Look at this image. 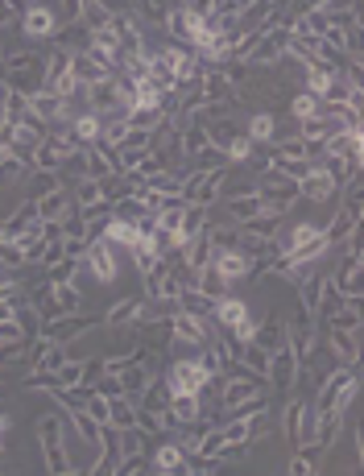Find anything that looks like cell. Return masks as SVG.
I'll list each match as a JSON object with an SVG mask.
<instances>
[{
  "label": "cell",
  "instance_id": "obj_1",
  "mask_svg": "<svg viewBox=\"0 0 364 476\" xmlns=\"http://www.w3.org/2000/svg\"><path fill=\"white\" fill-rule=\"evenodd\" d=\"M356 389H360V381H356L352 364H331L327 373L318 377L315 410H343L348 414V406L356 402Z\"/></svg>",
  "mask_w": 364,
  "mask_h": 476
},
{
  "label": "cell",
  "instance_id": "obj_2",
  "mask_svg": "<svg viewBox=\"0 0 364 476\" xmlns=\"http://www.w3.org/2000/svg\"><path fill=\"white\" fill-rule=\"evenodd\" d=\"M4 88L21 91V96H34L37 88H46V54H34V50L4 54Z\"/></svg>",
  "mask_w": 364,
  "mask_h": 476
},
{
  "label": "cell",
  "instance_id": "obj_3",
  "mask_svg": "<svg viewBox=\"0 0 364 476\" xmlns=\"http://www.w3.org/2000/svg\"><path fill=\"white\" fill-rule=\"evenodd\" d=\"M62 431H67V419H58V414H42L37 419V447H42V464L46 472H75V464H70L67 455V443H62Z\"/></svg>",
  "mask_w": 364,
  "mask_h": 476
},
{
  "label": "cell",
  "instance_id": "obj_4",
  "mask_svg": "<svg viewBox=\"0 0 364 476\" xmlns=\"http://www.w3.org/2000/svg\"><path fill=\"white\" fill-rule=\"evenodd\" d=\"M79 270H83V273H91V282L112 286L116 278H120V261H116V249L108 245V240L95 237V240H87V253H83Z\"/></svg>",
  "mask_w": 364,
  "mask_h": 476
},
{
  "label": "cell",
  "instance_id": "obj_5",
  "mask_svg": "<svg viewBox=\"0 0 364 476\" xmlns=\"http://www.w3.org/2000/svg\"><path fill=\"white\" fill-rule=\"evenodd\" d=\"M103 315H83V311H75V315H54V319H46L42 331L37 336H46L50 344H75L87 328H100Z\"/></svg>",
  "mask_w": 364,
  "mask_h": 476
},
{
  "label": "cell",
  "instance_id": "obj_6",
  "mask_svg": "<svg viewBox=\"0 0 364 476\" xmlns=\"http://www.w3.org/2000/svg\"><path fill=\"white\" fill-rule=\"evenodd\" d=\"M161 29H166V38H170V42L191 46V50H194V46L203 42V34H207V17H199V13H191V9H182V4H174Z\"/></svg>",
  "mask_w": 364,
  "mask_h": 476
},
{
  "label": "cell",
  "instance_id": "obj_7",
  "mask_svg": "<svg viewBox=\"0 0 364 476\" xmlns=\"http://www.w3.org/2000/svg\"><path fill=\"white\" fill-rule=\"evenodd\" d=\"M294 195L302 199V204H331V199L340 195V182L331 179V171H327V166H318V162H310V171L294 182Z\"/></svg>",
  "mask_w": 364,
  "mask_h": 476
},
{
  "label": "cell",
  "instance_id": "obj_8",
  "mask_svg": "<svg viewBox=\"0 0 364 476\" xmlns=\"http://www.w3.org/2000/svg\"><path fill=\"white\" fill-rule=\"evenodd\" d=\"M207 369L194 356H178V361H170V373H166V386H170V394H203L207 389Z\"/></svg>",
  "mask_w": 364,
  "mask_h": 476
},
{
  "label": "cell",
  "instance_id": "obj_9",
  "mask_svg": "<svg viewBox=\"0 0 364 476\" xmlns=\"http://www.w3.org/2000/svg\"><path fill=\"white\" fill-rule=\"evenodd\" d=\"M298 356L290 352V344H282V348L269 352V369H265V386H273L277 394H290V389L298 386Z\"/></svg>",
  "mask_w": 364,
  "mask_h": 476
},
{
  "label": "cell",
  "instance_id": "obj_10",
  "mask_svg": "<svg viewBox=\"0 0 364 476\" xmlns=\"http://www.w3.org/2000/svg\"><path fill=\"white\" fill-rule=\"evenodd\" d=\"M170 340L186 344V348H203L207 340H211V319L203 315H191V311H174L170 315Z\"/></svg>",
  "mask_w": 364,
  "mask_h": 476
},
{
  "label": "cell",
  "instance_id": "obj_11",
  "mask_svg": "<svg viewBox=\"0 0 364 476\" xmlns=\"http://www.w3.org/2000/svg\"><path fill=\"white\" fill-rule=\"evenodd\" d=\"M282 435H285V443L290 447H298V443H307L310 435H315V406L310 402H290L285 406V414H282Z\"/></svg>",
  "mask_w": 364,
  "mask_h": 476
},
{
  "label": "cell",
  "instance_id": "obj_12",
  "mask_svg": "<svg viewBox=\"0 0 364 476\" xmlns=\"http://www.w3.org/2000/svg\"><path fill=\"white\" fill-rule=\"evenodd\" d=\"M21 34L34 38V42H46V38L58 34V17L46 0H34L29 9H21Z\"/></svg>",
  "mask_w": 364,
  "mask_h": 476
},
{
  "label": "cell",
  "instance_id": "obj_13",
  "mask_svg": "<svg viewBox=\"0 0 364 476\" xmlns=\"http://www.w3.org/2000/svg\"><path fill=\"white\" fill-rule=\"evenodd\" d=\"M29 116H37L46 129H54L58 121H67L70 116V104L58 96V91H50V88H37L34 96H29Z\"/></svg>",
  "mask_w": 364,
  "mask_h": 476
},
{
  "label": "cell",
  "instance_id": "obj_14",
  "mask_svg": "<svg viewBox=\"0 0 364 476\" xmlns=\"http://www.w3.org/2000/svg\"><path fill=\"white\" fill-rule=\"evenodd\" d=\"M145 311H149V298H145V295H125V298H116L112 311L103 315V328H141Z\"/></svg>",
  "mask_w": 364,
  "mask_h": 476
},
{
  "label": "cell",
  "instance_id": "obj_15",
  "mask_svg": "<svg viewBox=\"0 0 364 476\" xmlns=\"http://www.w3.org/2000/svg\"><path fill=\"white\" fill-rule=\"evenodd\" d=\"M327 282L335 286L340 295L360 298V286H364V265H360V257H356V253H343V261H340V265H331Z\"/></svg>",
  "mask_w": 364,
  "mask_h": 476
},
{
  "label": "cell",
  "instance_id": "obj_16",
  "mask_svg": "<svg viewBox=\"0 0 364 476\" xmlns=\"http://www.w3.org/2000/svg\"><path fill=\"white\" fill-rule=\"evenodd\" d=\"M323 348L335 356V364H356V356H360V331L323 328Z\"/></svg>",
  "mask_w": 364,
  "mask_h": 476
},
{
  "label": "cell",
  "instance_id": "obj_17",
  "mask_svg": "<svg viewBox=\"0 0 364 476\" xmlns=\"http://www.w3.org/2000/svg\"><path fill=\"white\" fill-rule=\"evenodd\" d=\"M70 207H75V199H70L67 187H54L50 195H37V199H34V212H37V220H42V224H58Z\"/></svg>",
  "mask_w": 364,
  "mask_h": 476
},
{
  "label": "cell",
  "instance_id": "obj_18",
  "mask_svg": "<svg viewBox=\"0 0 364 476\" xmlns=\"http://www.w3.org/2000/svg\"><path fill=\"white\" fill-rule=\"evenodd\" d=\"M207 265H216L228 282H240V278H249L252 273V261L240 249H211V261H207Z\"/></svg>",
  "mask_w": 364,
  "mask_h": 476
},
{
  "label": "cell",
  "instance_id": "obj_19",
  "mask_svg": "<svg viewBox=\"0 0 364 476\" xmlns=\"http://www.w3.org/2000/svg\"><path fill=\"white\" fill-rule=\"evenodd\" d=\"M67 137H70V146H79V149L95 146V141H100V116L91 113V108H83L79 116H70Z\"/></svg>",
  "mask_w": 364,
  "mask_h": 476
},
{
  "label": "cell",
  "instance_id": "obj_20",
  "mask_svg": "<svg viewBox=\"0 0 364 476\" xmlns=\"http://www.w3.org/2000/svg\"><path fill=\"white\" fill-rule=\"evenodd\" d=\"M343 410H315V435L310 439L315 443H323V447H335V439H340V431H343Z\"/></svg>",
  "mask_w": 364,
  "mask_h": 476
},
{
  "label": "cell",
  "instance_id": "obj_21",
  "mask_svg": "<svg viewBox=\"0 0 364 476\" xmlns=\"http://www.w3.org/2000/svg\"><path fill=\"white\" fill-rule=\"evenodd\" d=\"M182 447L178 443H161V447H153V455H149V472H158V476H174L182 472Z\"/></svg>",
  "mask_w": 364,
  "mask_h": 476
},
{
  "label": "cell",
  "instance_id": "obj_22",
  "mask_svg": "<svg viewBox=\"0 0 364 476\" xmlns=\"http://www.w3.org/2000/svg\"><path fill=\"white\" fill-rule=\"evenodd\" d=\"M174 4H178V0H133V13L141 17V25H149V29H161Z\"/></svg>",
  "mask_w": 364,
  "mask_h": 476
},
{
  "label": "cell",
  "instance_id": "obj_23",
  "mask_svg": "<svg viewBox=\"0 0 364 476\" xmlns=\"http://www.w3.org/2000/svg\"><path fill=\"white\" fill-rule=\"evenodd\" d=\"M323 328H343V331H360V298H343L327 319H318Z\"/></svg>",
  "mask_w": 364,
  "mask_h": 476
},
{
  "label": "cell",
  "instance_id": "obj_24",
  "mask_svg": "<svg viewBox=\"0 0 364 476\" xmlns=\"http://www.w3.org/2000/svg\"><path fill=\"white\" fill-rule=\"evenodd\" d=\"M166 402H170V386H166V377H149V386L136 394V406L153 410V414H166Z\"/></svg>",
  "mask_w": 364,
  "mask_h": 476
},
{
  "label": "cell",
  "instance_id": "obj_25",
  "mask_svg": "<svg viewBox=\"0 0 364 476\" xmlns=\"http://www.w3.org/2000/svg\"><path fill=\"white\" fill-rule=\"evenodd\" d=\"M252 344H261L265 352H273V348H282L285 344V323L282 319H257V328H252Z\"/></svg>",
  "mask_w": 364,
  "mask_h": 476
},
{
  "label": "cell",
  "instance_id": "obj_26",
  "mask_svg": "<svg viewBox=\"0 0 364 476\" xmlns=\"http://www.w3.org/2000/svg\"><path fill=\"white\" fill-rule=\"evenodd\" d=\"M194 286H199V290H203L211 303H216V298H224V295H232V282H228L216 265H203V270L194 273Z\"/></svg>",
  "mask_w": 364,
  "mask_h": 476
},
{
  "label": "cell",
  "instance_id": "obj_27",
  "mask_svg": "<svg viewBox=\"0 0 364 476\" xmlns=\"http://www.w3.org/2000/svg\"><path fill=\"white\" fill-rule=\"evenodd\" d=\"M70 191V199H75V207H83V204H95V199H108V182H100V179H75L67 187Z\"/></svg>",
  "mask_w": 364,
  "mask_h": 476
},
{
  "label": "cell",
  "instance_id": "obj_28",
  "mask_svg": "<svg viewBox=\"0 0 364 476\" xmlns=\"http://www.w3.org/2000/svg\"><path fill=\"white\" fill-rule=\"evenodd\" d=\"M67 427H70L75 435H79V439L87 443V447H95V443H100V422L91 419V414H87L83 406H79V410H67Z\"/></svg>",
  "mask_w": 364,
  "mask_h": 476
},
{
  "label": "cell",
  "instance_id": "obj_29",
  "mask_svg": "<svg viewBox=\"0 0 364 476\" xmlns=\"http://www.w3.org/2000/svg\"><path fill=\"white\" fill-rule=\"evenodd\" d=\"M244 133L252 137V146H273V137H277V116L273 113H252V121H249V129Z\"/></svg>",
  "mask_w": 364,
  "mask_h": 476
},
{
  "label": "cell",
  "instance_id": "obj_30",
  "mask_svg": "<svg viewBox=\"0 0 364 476\" xmlns=\"http://www.w3.org/2000/svg\"><path fill=\"white\" fill-rule=\"evenodd\" d=\"M318 113H323V100H318L315 91H307V88L290 91V116L294 121H307V116H318Z\"/></svg>",
  "mask_w": 364,
  "mask_h": 476
},
{
  "label": "cell",
  "instance_id": "obj_31",
  "mask_svg": "<svg viewBox=\"0 0 364 476\" xmlns=\"http://www.w3.org/2000/svg\"><path fill=\"white\" fill-rule=\"evenodd\" d=\"M207 224H211V207L182 204V224H178V232H182V237H199V232H203Z\"/></svg>",
  "mask_w": 364,
  "mask_h": 476
},
{
  "label": "cell",
  "instance_id": "obj_32",
  "mask_svg": "<svg viewBox=\"0 0 364 476\" xmlns=\"http://www.w3.org/2000/svg\"><path fill=\"white\" fill-rule=\"evenodd\" d=\"M79 261H70V257H62V261H54V265H42V282L46 286H58V282H79Z\"/></svg>",
  "mask_w": 364,
  "mask_h": 476
},
{
  "label": "cell",
  "instance_id": "obj_33",
  "mask_svg": "<svg viewBox=\"0 0 364 476\" xmlns=\"http://www.w3.org/2000/svg\"><path fill=\"white\" fill-rule=\"evenodd\" d=\"M141 187H149V191H158V195H166V199H178V191H182V174L178 171H158V174H149Z\"/></svg>",
  "mask_w": 364,
  "mask_h": 476
},
{
  "label": "cell",
  "instance_id": "obj_34",
  "mask_svg": "<svg viewBox=\"0 0 364 476\" xmlns=\"http://www.w3.org/2000/svg\"><path fill=\"white\" fill-rule=\"evenodd\" d=\"M116 427V422H112ZM116 439H120V455H136L149 447V435L136 427V422H128V427H116Z\"/></svg>",
  "mask_w": 364,
  "mask_h": 476
},
{
  "label": "cell",
  "instance_id": "obj_35",
  "mask_svg": "<svg viewBox=\"0 0 364 476\" xmlns=\"http://www.w3.org/2000/svg\"><path fill=\"white\" fill-rule=\"evenodd\" d=\"M34 171L25 158H17V154H4L0 158V187H17V182H25V174Z\"/></svg>",
  "mask_w": 364,
  "mask_h": 476
},
{
  "label": "cell",
  "instance_id": "obj_36",
  "mask_svg": "<svg viewBox=\"0 0 364 476\" xmlns=\"http://www.w3.org/2000/svg\"><path fill=\"white\" fill-rule=\"evenodd\" d=\"M191 166H194V171H232L228 154H224V149H216V146H203V149H199V154L191 158Z\"/></svg>",
  "mask_w": 364,
  "mask_h": 476
},
{
  "label": "cell",
  "instance_id": "obj_37",
  "mask_svg": "<svg viewBox=\"0 0 364 476\" xmlns=\"http://www.w3.org/2000/svg\"><path fill=\"white\" fill-rule=\"evenodd\" d=\"M42 340H46V336H42ZM62 364H67V344H50V340H46V348H42V356L34 361V369H42V373H58Z\"/></svg>",
  "mask_w": 364,
  "mask_h": 476
},
{
  "label": "cell",
  "instance_id": "obj_38",
  "mask_svg": "<svg viewBox=\"0 0 364 476\" xmlns=\"http://www.w3.org/2000/svg\"><path fill=\"white\" fill-rule=\"evenodd\" d=\"M25 182H29V199H37V195H50L54 187H62L58 171H29V174H25Z\"/></svg>",
  "mask_w": 364,
  "mask_h": 476
},
{
  "label": "cell",
  "instance_id": "obj_39",
  "mask_svg": "<svg viewBox=\"0 0 364 476\" xmlns=\"http://www.w3.org/2000/svg\"><path fill=\"white\" fill-rule=\"evenodd\" d=\"M282 220H285V216L261 212V216H252L249 224H240V228H249V232H257V237H277V232H282Z\"/></svg>",
  "mask_w": 364,
  "mask_h": 476
},
{
  "label": "cell",
  "instance_id": "obj_40",
  "mask_svg": "<svg viewBox=\"0 0 364 476\" xmlns=\"http://www.w3.org/2000/svg\"><path fill=\"white\" fill-rule=\"evenodd\" d=\"M21 265H29V261H25V253H21V245H17V240H0V270L17 273Z\"/></svg>",
  "mask_w": 364,
  "mask_h": 476
},
{
  "label": "cell",
  "instance_id": "obj_41",
  "mask_svg": "<svg viewBox=\"0 0 364 476\" xmlns=\"http://www.w3.org/2000/svg\"><path fill=\"white\" fill-rule=\"evenodd\" d=\"M83 253H87V237H62V257L83 261Z\"/></svg>",
  "mask_w": 364,
  "mask_h": 476
},
{
  "label": "cell",
  "instance_id": "obj_42",
  "mask_svg": "<svg viewBox=\"0 0 364 476\" xmlns=\"http://www.w3.org/2000/svg\"><path fill=\"white\" fill-rule=\"evenodd\" d=\"M25 340V331L17 328V319H0V344H17Z\"/></svg>",
  "mask_w": 364,
  "mask_h": 476
},
{
  "label": "cell",
  "instance_id": "obj_43",
  "mask_svg": "<svg viewBox=\"0 0 364 476\" xmlns=\"http://www.w3.org/2000/svg\"><path fill=\"white\" fill-rule=\"evenodd\" d=\"M182 9H191V13H199V17H211V0H178Z\"/></svg>",
  "mask_w": 364,
  "mask_h": 476
},
{
  "label": "cell",
  "instance_id": "obj_44",
  "mask_svg": "<svg viewBox=\"0 0 364 476\" xmlns=\"http://www.w3.org/2000/svg\"><path fill=\"white\" fill-rule=\"evenodd\" d=\"M9 427H12V419L9 414H0V455H4V447H9Z\"/></svg>",
  "mask_w": 364,
  "mask_h": 476
},
{
  "label": "cell",
  "instance_id": "obj_45",
  "mask_svg": "<svg viewBox=\"0 0 364 476\" xmlns=\"http://www.w3.org/2000/svg\"><path fill=\"white\" fill-rule=\"evenodd\" d=\"M12 17H17V13H12V4H9V0H0V25H9Z\"/></svg>",
  "mask_w": 364,
  "mask_h": 476
},
{
  "label": "cell",
  "instance_id": "obj_46",
  "mask_svg": "<svg viewBox=\"0 0 364 476\" xmlns=\"http://www.w3.org/2000/svg\"><path fill=\"white\" fill-rule=\"evenodd\" d=\"M0 91H4V63H0Z\"/></svg>",
  "mask_w": 364,
  "mask_h": 476
},
{
  "label": "cell",
  "instance_id": "obj_47",
  "mask_svg": "<svg viewBox=\"0 0 364 476\" xmlns=\"http://www.w3.org/2000/svg\"><path fill=\"white\" fill-rule=\"evenodd\" d=\"M0 63H4V46H0Z\"/></svg>",
  "mask_w": 364,
  "mask_h": 476
},
{
  "label": "cell",
  "instance_id": "obj_48",
  "mask_svg": "<svg viewBox=\"0 0 364 476\" xmlns=\"http://www.w3.org/2000/svg\"><path fill=\"white\" fill-rule=\"evenodd\" d=\"M0 240H4V228H0Z\"/></svg>",
  "mask_w": 364,
  "mask_h": 476
}]
</instances>
